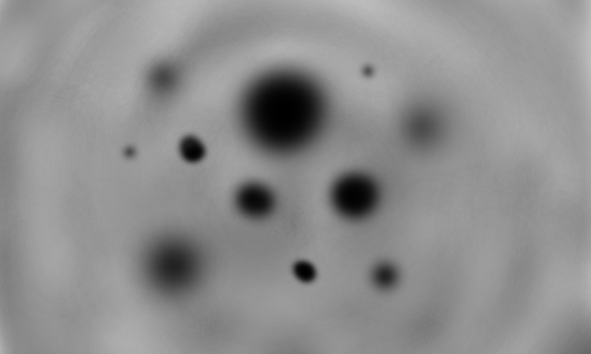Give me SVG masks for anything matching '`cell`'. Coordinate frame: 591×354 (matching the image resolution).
<instances>
[{
    "label": "cell",
    "instance_id": "cell-1",
    "mask_svg": "<svg viewBox=\"0 0 591 354\" xmlns=\"http://www.w3.org/2000/svg\"><path fill=\"white\" fill-rule=\"evenodd\" d=\"M270 77L265 88L244 103L243 122L262 149L275 154L293 153L319 133L326 115L325 102L305 77L279 73Z\"/></svg>",
    "mask_w": 591,
    "mask_h": 354
},
{
    "label": "cell",
    "instance_id": "cell-2",
    "mask_svg": "<svg viewBox=\"0 0 591 354\" xmlns=\"http://www.w3.org/2000/svg\"><path fill=\"white\" fill-rule=\"evenodd\" d=\"M382 189L379 181L364 171H346L329 190V203L340 218L351 222L366 220L379 209Z\"/></svg>",
    "mask_w": 591,
    "mask_h": 354
},
{
    "label": "cell",
    "instance_id": "cell-3",
    "mask_svg": "<svg viewBox=\"0 0 591 354\" xmlns=\"http://www.w3.org/2000/svg\"><path fill=\"white\" fill-rule=\"evenodd\" d=\"M234 204L243 216L261 220L272 214L277 199L273 190L266 185L258 181H248L236 189Z\"/></svg>",
    "mask_w": 591,
    "mask_h": 354
},
{
    "label": "cell",
    "instance_id": "cell-4",
    "mask_svg": "<svg viewBox=\"0 0 591 354\" xmlns=\"http://www.w3.org/2000/svg\"><path fill=\"white\" fill-rule=\"evenodd\" d=\"M398 271L390 263H381L375 266L371 271L370 278L373 284L381 289L393 287L398 281Z\"/></svg>",
    "mask_w": 591,
    "mask_h": 354
},
{
    "label": "cell",
    "instance_id": "cell-5",
    "mask_svg": "<svg viewBox=\"0 0 591 354\" xmlns=\"http://www.w3.org/2000/svg\"><path fill=\"white\" fill-rule=\"evenodd\" d=\"M180 151L183 159L192 163L201 160L204 155L202 143L194 137L184 138L180 145Z\"/></svg>",
    "mask_w": 591,
    "mask_h": 354
},
{
    "label": "cell",
    "instance_id": "cell-6",
    "mask_svg": "<svg viewBox=\"0 0 591 354\" xmlns=\"http://www.w3.org/2000/svg\"><path fill=\"white\" fill-rule=\"evenodd\" d=\"M295 276L303 282H310L316 277L314 267L308 261H300L297 262L293 268Z\"/></svg>",
    "mask_w": 591,
    "mask_h": 354
}]
</instances>
